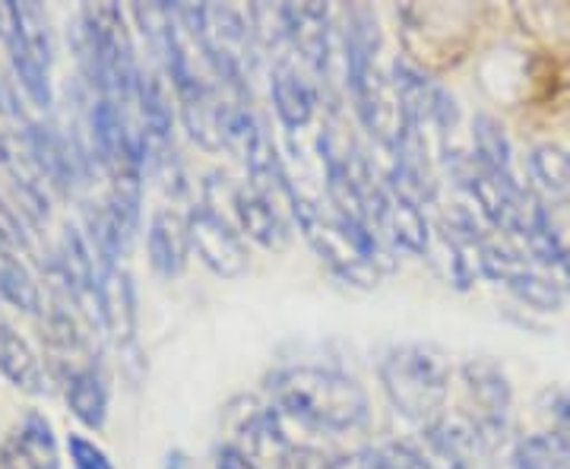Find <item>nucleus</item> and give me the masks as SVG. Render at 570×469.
<instances>
[{
	"label": "nucleus",
	"instance_id": "nucleus-1",
	"mask_svg": "<svg viewBox=\"0 0 570 469\" xmlns=\"http://www.w3.org/2000/svg\"><path fill=\"white\" fill-rule=\"evenodd\" d=\"M285 416L314 429L348 431L367 419V393L352 378L330 368H288L269 384Z\"/></svg>",
	"mask_w": 570,
	"mask_h": 469
},
{
	"label": "nucleus",
	"instance_id": "nucleus-2",
	"mask_svg": "<svg viewBox=\"0 0 570 469\" xmlns=\"http://www.w3.org/2000/svg\"><path fill=\"white\" fill-rule=\"evenodd\" d=\"M381 384L396 412L419 426L441 419L450 393V365L444 352L422 343L390 349L381 362Z\"/></svg>",
	"mask_w": 570,
	"mask_h": 469
},
{
	"label": "nucleus",
	"instance_id": "nucleus-3",
	"mask_svg": "<svg viewBox=\"0 0 570 469\" xmlns=\"http://www.w3.org/2000/svg\"><path fill=\"white\" fill-rule=\"evenodd\" d=\"M0 39L10 48L17 80L32 105L48 108L51 92V32L39 3H0Z\"/></svg>",
	"mask_w": 570,
	"mask_h": 469
},
{
	"label": "nucleus",
	"instance_id": "nucleus-4",
	"mask_svg": "<svg viewBox=\"0 0 570 469\" xmlns=\"http://www.w3.org/2000/svg\"><path fill=\"white\" fill-rule=\"evenodd\" d=\"M292 216L298 219V228L305 232L307 245L317 251V257L324 261L340 280H346L352 286L374 289L381 283V270L365 257V251L358 247V238L352 232V225L340 216H326L321 206H314L305 197H298L292 190Z\"/></svg>",
	"mask_w": 570,
	"mask_h": 469
},
{
	"label": "nucleus",
	"instance_id": "nucleus-5",
	"mask_svg": "<svg viewBox=\"0 0 570 469\" xmlns=\"http://www.w3.org/2000/svg\"><path fill=\"white\" fill-rule=\"evenodd\" d=\"M187 238L197 257L204 261L216 276L235 280L247 270V247L242 235L225 223L213 206H197L187 216Z\"/></svg>",
	"mask_w": 570,
	"mask_h": 469
},
{
	"label": "nucleus",
	"instance_id": "nucleus-6",
	"mask_svg": "<svg viewBox=\"0 0 570 469\" xmlns=\"http://www.w3.org/2000/svg\"><path fill=\"white\" fill-rule=\"evenodd\" d=\"M463 381H466L472 403L479 407V416L472 422L482 434L485 448L491 450L498 444V438H504V431H508L510 400H513L508 374L489 359H472L463 365Z\"/></svg>",
	"mask_w": 570,
	"mask_h": 469
},
{
	"label": "nucleus",
	"instance_id": "nucleus-7",
	"mask_svg": "<svg viewBox=\"0 0 570 469\" xmlns=\"http://www.w3.org/2000/svg\"><path fill=\"white\" fill-rule=\"evenodd\" d=\"M374 228L384 238V245L406 251V254H425L428 242H431L422 206L393 194L387 184L374 204Z\"/></svg>",
	"mask_w": 570,
	"mask_h": 469
},
{
	"label": "nucleus",
	"instance_id": "nucleus-8",
	"mask_svg": "<svg viewBox=\"0 0 570 469\" xmlns=\"http://www.w3.org/2000/svg\"><path fill=\"white\" fill-rule=\"evenodd\" d=\"M288 48L298 51L317 74L330 67V10L324 3H283Z\"/></svg>",
	"mask_w": 570,
	"mask_h": 469
},
{
	"label": "nucleus",
	"instance_id": "nucleus-9",
	"mask_svg": "<svg viewBox=\"0 0 570 469\" xmlns=\"http://www.w3.org/2000/svg\"><path fill=\"white\" fill-rule=\"evenodd\" d=\"M232 206H235L238 225H242V232H247V238H254L261 247H273V251L285 247L288 223L283 219V209H279L276 197L257 190L254 184H245L235 190Z\"/></svg>",
	"mask_w": 570,
	"mask_h": 469
},
{
	"label": "nucleus",
	"instance_id": "nucleus-10",
	"mask_svg": "<svg viewBox=\"0 0 570 469\" xmlns=\"http://www.w3.org/2000/svg\"><path fill=\"white\" fill-rule=\"evenodd\" d=\"M235 448L245 453L254 469H288L295 463V448L285 438L276 412H254L242 426V444Z\"/></svg>",
	"mask_w": 570,
	"mask_h": 469
},
{
	"label": "nucleus",
	"instance_id": "nucleus-11",
	"mask_svg": "<svg viewBox=\"0 0 570 469\" xmlns=\"http://www.w3.org/2000/svg\"><path fill=\"white\" fill-rule=\"evenodd\" d=\"M428 441L448 460L450 469H479L485 460V441L469 416H441L428 426Z\"/></svg>",
	"mask_w": 570,
	"mask_h": 469
},
{
	"label": "nucleus",
	"instance_id": "nucleus-12",
	"mask_svg": "<svg viewBox=\"0 0 570 469\" xmlns=\"http://www.w3.org/2000/svg\"><path fill=\"white\" fill-rule=\"evenodd\" d=\"M26 153H29V165L36 168V175L48 178L55 187H70L73 178H77L80 156L70 149L67 137H61L55 127L29 124V130H26Z\"/></svg>",
	"mask_w": 570,
	"mask_h": 469
},
{
	"label": "nucleus",
	"instance_id": "nucleus-13",
	"mask_svg": "<svg viewBox=\"0 0 570 469\" xmlns=\"http://www.w3.org/2000/svg\"><path fill=\"white\" fill-rule=\"evenodd\" d=\"M146 247H149V264L159 276H165V280L181 276L184 266H187V254H190L187 219L178 216L175 209H159L149 223Z\"/></svg>",
	"mask_w": 570,
	"mask_h": 469
},
{
	"label": "nucleus",
	"instance_id": "nucleus-14",
	"mask_svg": "<svg viewBox=\"0 0 570 469\" xmlns=\"http://www.w3.org/2000/svg\"><path fill=\"white\" fill-rule=\"evenodd\" d=\"M269 96L276 105V115L283 121L285 130H305L314 111H317V92L314 86L298 74V67H292L288 61L276 63L273 70V82H269Z\"/></svg>",
	"mask_w": 570,
	"mask_h": 469
},
{
	"label": "nucleus",
	"instance_id": "nucleus-15",
	"mask_svg": "<svg viewBox=\"0 0 570 469\" xmlns=\"http://www.w3.org/2000/svg\"><path fill=\"white\" fill-rule=\"evenodd\" d=\"M99 324L105 333H111L121 346L134 343L137 330V299H134V283L121 266L108 270L99 283Z\"/></svg>",
	"mask_w": 570,
	"mask_h": 469
},
{
	"label": "nucleus",
	"instance_id": "nucleus-16",
	"mask_svg": "<svg viewBox=\"0 0 570 469\" xmlns=\"http://www.w3.org/2000/svg\"><path fill=\"white\" fill-rule=\"evenodd\" d=\"M0 374L29 397L48 393V374L41 368L39 355L10 324H0Z\"/></svg>",
	"mask_w": 570,
	"mask_h": 469
},
{
	"label": "nucleus",
	"instance_id": "nucleus-17",
	"mask_svg": "<svg viewBox=\"0 0 570 469\" xmlns=\"http://www.w3.org/2000/svg\"><path fill=\"white\" fill-rule=\"evenodd\" d=\"M67 403L86 429H102L108 416V388L99 368H80L77 374L67 378Z\"/></svg>",
	"mask_w": 570,
	"mask_h": 469
},
{
	"label": "nucleus",
	"instance_id": "nucleus-18",
	"mask_svg": "<svg viewBox=\"0 0 570 469\" xmlns=\"http://www.w3.org/2000/svg\"><path fill=\"white\" fill-rule=\"evenodd\" d=\"M13 463L17 469H58V448L48 419L32 412L22 422L20 434L13 441Z\"/></svg>",
	"mask_w": 570,
	"mask_h": 469
},
{
	"label": "nucleus",
	"instance_id": "nucleus-19",
	"mask_svg": "<svg viewBox=\"0 0 570 469\" xmlns=\"http://www.w3.org/2000/svg\"><path fill=\"white\" fill-rule=\"evenodd\" d=\"M330 469H431L428 457L406 441H387L333 460Z\"/></svg>",
	"mask_w": 570,
	"mask_h": 469
},
{
	"label": "nucleus",
	"instance_id": "nucleus-20",
	"mask_svg": "<svg viewBox=\"0 0 570 469\" xmlns=\"http://www.w3.org/2000/svg\"><path fill=\"white\" fill-rule=\"evenodd\" d=\"M472 156H475V163L494 172V175H513L510 172L513 159H510L508 130L498 118L475 115V121H472Z\"/></svg>",
	"mask_w": 570,
	"mask_h": 469
},
{
	"label": "nucleus",
	"instance_id": "nucleus-21",
	"mask_svg": "<svg viewBox=\"0 0 570 469\" xmlns=\"http://www.w3.org/2000/svg\"><path fill=\"white\" fill-rule=\"evenodd\" d=\"M517 469H570V441L561 431H539L513 448Z\"/></svg>",
	"mask_w": 570,
	"mask_h": 469
},
{
	"label": "nucleus",
	"instance_id": "nucleus-22",
	"mask_svg": "<svg viewBox=\"0 0 570 469\" xmlns=\"http://www.w3.org/2000/svg\"><path fill=\"white\" fill-rule=\"evenodd\" d=\"M0 295L26 314L41 311V292L36 276L22 264L20 254H13L7 247H0Z\"/></svg>",
	"mask_w": 570,
	"mask_h": 469
},
{
	"label": "nucleus",
	"instance_id": "nucleus-23",
	"mask_svg": "<svg viewBox=\"0 0 570 469\" xmlns=\"http://www.w3.org/2000/svg\"><path fill=\"white\" fill-rule=\"evenodd\" d=\"M504 286L523 305L535 307V311H561V305H564V289L551 280V273H542V270H535L532 264L520 266Z\"/></svg>",
	"mask_w": 570,
	"mask_h": 469
},
{
	"label": "nucleus",
	"instance_id": "nucleus-24",
	"mask_svg": "<svg viewBox=\"0 0 570 469\" xmlns=\"http://www.w3.org/2000/svg\"><path fill=\"white\" fill-rule=\"evenodd\" d=\"M532 178L551 197H570V159L558 146H535L530 156Z\"/></svg>",
	"mask_w": 570,
	"mask_h": 469
},
{
	"label": "nucleus",
	"instance_id": "nucleus-25",
	"mask_svg": "<svg viewBox=\"0 0 570 469\" xmlns=\"http://www.w3.org/2000/svg\"><path fill=\"white\" fill-rule=\"evenodd\" d=\"M0 247H7V251H20V254H29L32 251V242H29V232H26V225L20 223V216H17V209L7 204L3 197H0Z\"/></svg>",
	"mask_w": 570,
	"mask_h": 469
},
{
	"label": "nucleus",
	"instance_id": "nucleus-26",
	"mask_svg": "<svg viewBox=\"0 0 570 469\" xmlns=\"http://www.w3.org/2000/svg\"><path fill=\"white\" fill-rule=\"evenodd\" d=\"M67 448H70L73 469H115L111 467V460H108V453H105L102 448H96L92 441L80 438V434H70Z\"/></svg>",
	"mask_w": 570,
	"mask_h": 469
},
{
	"label": "nucleus",
	"instance_id": "nucleus-27",
	"mask_svg": "<svg viewBox=\"0 0 570 469\" xmlns=\"http://www.w3.org/2000/svg\"><path fill=\"white\" fill-rule=\"evenodd\" d=\"M216 469H254V463H250L235 444H225V448L216 453Z\"/></svg>",
	"mask_w": 570,
	"mask_h": 469
},
{
	"label": "nucleus",
	"instance_id": "nucleus-28",
	"mask_svg": "<svg viewBox=\"0 0 570 469\" xmlns=\"http://www.w3.org/2000/svg\"><path fill=\"white\" fill-rule=\"evenodd\" d=\"M551 416L558 419V426H561V434L570 441V390L564 393H558L554 400H551Z\"/></svg>",
	"mask_w": 570,
	"mask_h": 469
},
{
	"label": "nucleus",
	"instance_id": "nucleus-29",
	"mask_svg": "<svg viewBox=\"0 0 570 469\" xmlns=\"http://www.w3.org/2000/svg\"><path fill=\"white\" fill-rule=\"evenodd\" d=\"M165 469H194L190 467V457L184 450H168L165 457Z\"/></svg>",
	"mask_w": 570,
	"mask_h": 469
},
{
	"label": "nucleus",
	"instance_id": "nucleus-30",
	"mask_svg": "<svg viewBox=\"0 0 570 469\" xmlns=\"http://www.w3.org/2000/svg\"><path fill=\"white\" fill-rule=\"evenodd\" d=\"M0 159H3V144H0Z\"/></svg>",
	"mask_w": 570,
	"mask_h": 469
},
{
	"label": "nucleus",
	"instance_id": "nucleus-31",
	"mask_svg": "<svg viewBox=\"0 0 570 469\" xmlns=\"http://www.w3.org/2000/svg\"><path fill=\"white\" fill-rule=\"evenodd\" d=\"M568 159H570V153H568Z\"/></svg>",
	"mask_w": 570,
	"mask_h": 469
}]
</instances>
